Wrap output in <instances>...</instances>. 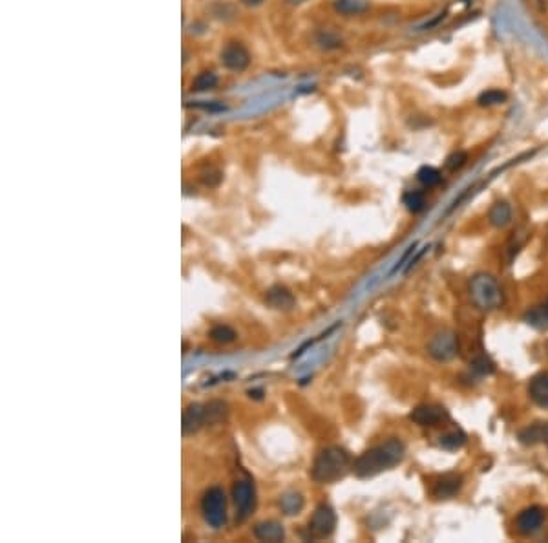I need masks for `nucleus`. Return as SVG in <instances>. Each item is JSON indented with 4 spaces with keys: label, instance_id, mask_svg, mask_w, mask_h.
I'll list each match as a JSON object with an SVG mask.
<instances>
[{
    "label": "nucleus",
    "instance_id": "f257e3e1",
    "mask_svg": "<svg viewBox=\"0 0 548 543\" xmlns=\"http://www.w3.org/2000/svg\"><path fill=\"white\" fill-rule=\"evenodd\" d=\"M404 454H406V446L402 441L391 437L358 455L353 461V474L360 479L375 478L380 472L397 467L404 459Z\"/></svg>",
    "mask_w": 548,
    "mask_h": 543
},
{
    "label": "nucleus",
    "instance_id": "f03ea898",
    "mask_svg": "<svg viewBox=\"0 0 548 543\" xmlns=\"http://www.w3.org/2000/svg\"><path fill=\"white\" fill-rule=\"evenodd\" d=\"M349 470H353V459L349 452L342 446H328L320 450V454L314 458L311 478L316 483L329 485L346 478Z\"/></svg>",
    "mask_w": 548,
    "mask_h": 543
},
{
    "label": "nucleus",
    "instance_id": "7ed1b4c3",
    "mask_svg": "<svg viewBox=\"0 0 548 543\" xmlns=\"http://www.w3.org/2000/svg\"><path fill=\"white\" fill-rule=\"evenodd\" d=\"M468 291L473 304L483 311H493L503 304V291L492 275L477 273L470 280Z\"/></svg>",
    "mask_w": 548,
    "mask_h": 543
},
{
    "label": "nucleus",
    "instance_id": "20e7f679",
    "mask_svg": "<svg viewBox=\"0 0 548 543\" xmlns=\"http://www.w3.org/2000/svg\"><path fill=\"white\" fill-rule=\"evenodd\" d=\"M203 518L212 529H221L227 523V497L223 488L212 487L203 494L202 500Z\"/></svg>",
    "mask_w": 548,
    "mask_h": 543
},
{
    "label": "nucleus",
    "instance_id": "39448f33",
    "mask_svg": "<svg viewBox=\"0 0 548 543\" xmlns=\"http://www.w3.org/2000/svg\"><path fill=\"white\" fill-rule=\"evenodd\" d=\"M337 529V514H335L333 507L322 505L316 507V511L311 516L309 525H307V532L309 538L313 539H325Z\"/></svg>",
    "mask_w": 548,
    "mask_h": 543
},
{
    "label": "nucleus",
    "instance_id": "423d86ee",
    "mask_svg": "<svg viewBox=\"0 0 548 543\" xmlns=\"http://www.w3.org/2000/svg\"><path fill=\"white\" fill-rule=\"evenodd\" d=\"M232 500L236 505V518L238 521H245L256 509V488L251 479H239L232 487Z\"/></svg>",
    "mask_w": 548,
    "mask_h": 543
},
{
    "label": "nucleus",
    "instance_id": "0eeeda50",
    "mask_svg": "<svg viewBox=\"0 0 548 543\" xmlns=\"http://www.w3.org/2000/svg\"><path fill=\"white\" fill-rule=\"evenodd\" d=\"M409 419L415 425L424 426V428L430 426L431 428V426H439L444 421H448L450 415H448V410L441 406V404H421V406H417L409 413Z\"/></svg>",
    "mask_w": 548,
    "mask_h": 543
},
{
    "label": "nucleus",
    "instance_id": "6e6552de",
    "mask_svg": "<svg viewBox=\"0 0 548 543\" xmlns=\"http://www.w3.org/2000/svg\"><path fill=\"white\" fill-rule=\"evenodd\" d=\"M545 523V511L541 507L532 505L526 507L517 514L516 518V530L521 536H532L538 530H541Z\"/></svg>",
    "mask_w": 548,
    "mask_h": 543
},
{
    "label": "nucleus",
    "instance_id": "1a4fd4ad",
    "mask_svg": "<svg viewBox=\"0 0 548 543\" xmlns=\"http://www.w3.org/2000/svg\"><path fill=\"white\" fill-rule=\"evenodd\" d=\"M221 62L227 70L230 71H244L251 64V53L247 48L239 43H229L221 50Z\"/></svg>",
    "mask_w": 548,
    "mask_h": 543
},
{
    "label": "nucleus",
    "instance_id": "9d476101",
    "mask_svg": "<svg viewBox=\"0 0 548 543\" xmlns=\"http://www.w3.org/2000/svg\"><path fill=\"white\" fill-rule=\"evenodd\" d=\"M428 352L437 361H450L457 355V337L450 331H442L431 338Z\"/></svg>",
    "mask_w": 548,
    "mask_h": 543
},
{
    "label": "nucleus",
    "instance_id": "9b49d317",
    "mask_svg": "<svg viewBox=\"0 0 548 543\" xmlns=\"http://www.w3.org/2000/svg\"><path fill=\"white\" fill-rule=\"evenodd\" d=\"M463 487V476L459 474H444L433 481L431 487V496L435 500H450Z\"/></svg>",
    "mask_w": 548,
    "mask_h": 543
},
{
    "label": "nucleus",
    "instance_id": "f8f14e48",
    "mask_svg": "<svg viewBox=\"0 0 548 543\" xmlns=\"http://www.w3.org/2000/svg\"><path fill=\"white\" fill-rule=\"evenodd\" d=\"M206 426L205 404H188L183 412V436H192L197 430Z\"/></svg>",
    "mask_w": 548,
    "mask_h": 543
},
{
    "label": "nucleus",
    "instance_id": "ddd939ff",
    "mask_svg": "<svg viewBox=\"0 0 548 543\" xmlns=\"http://www.w3.org/2000/svg\"><path fill=\"white\" fill-rule=\"evenodd\" d=\"M254 538L258 542H269V543H278L286 538V529L283 525L276 520H267L262 521L254 527L253 530Z\"/></svg>",
    "mask_w": 548,
    "mask_h": 543
},
{
    "label": "nucleus",
    "instance_id": "4468645a",
    "mask_svg": "<svg viewBox=\"0 0 548 543\" xmlns=\"http://www.w3.org/2000/svg\"><path fill=\"white\" fill-rule=\"evenodd\" d=\"M295 295L283 286L271 287L265 295V304L272 309H278V311H289V309L295 308Z\"/></svg>",
    "mask_w": 548,
    "mask_h": 543
},
{
    "label": "nucleus",
    "instance_id": "2eb2a0df",
    "mask_svg": "<svg viewBox=\"0 0 548 543\" xmlns=\"http://www.w3.org/2000/svg\"><path fill=\"white\" fill-rule=\"evenodd\" d=\"M528 395L538 406L548 410V371H539L530 379Z\"/></svg>",
    "mask_w": 548,
    "mask_h": 543
},
{
    "label": "nucleus",
    "instance_id": "dca6fc26",
    "mask_svg": "<svg viewBox=\"0 0 548 543\" xmlns=\"http://www.w3.org/2000/svg\"><path fill=\"white\" fill-rule=\"evenodd\" d=\"M278 505H280V511L286 516H298L304 511L305 501L300 492H286L283 496H280Z\"/></svg>",
    "mask_w": 548,
    "mask_h": 543
},
{
    "label": "nucleus",
    "instance_id": "f3484780",
    "mask_svg": "<svg viewBox=\"0 0 548 543\" xmlns=\"http://www.w3.org/2000/svg\"><path fill=\"white\" fill-rule=\"evenodd\" d=\"M488 220L493 227H506L512 220V207L506 202L493 203L492 209L488 211Z\"/></svg>",
    "mask_w": 548,
    "mask_h": 543
},
{
    "label": "nucleus",
    "instance_id": "a211bd4d",
    "mask_svg": "<svg viewBox=\"0 0 548 543\" xmlns=\"http://www.w3.org/2000/svg\"><path fill=\"white\" fill-rule=\"evenodd\" d=\"M333 6L338 13L346 15V17L362 15L370 10V2L367 0H335Z\"/></svg>",
    "mask_w": 548,
    "mask_h": 543
},
{
    "label": "nucleus",
    "instance_id": "6ab92c4d",
    "mask_svg": "<svg viewBox=\"0 0 548 543\" xmlns=\"http://www.w3.org/2000/svg\"><path fill=\"white\" fill-rule=\"evenodd\" d=\"M466 434H464L461 428H454V430L450 432H446V434H442L441 437H439V446L444 450H459L463 448L464 445H466Z\"/></svg>",
    "mask_w": 548,
    "mask_h": 543
},
{
    "label": "nucleus",
    "instance_id": "aec40b11",
    "mask_svg": "<svg viewBox=\"0 0 548 543\" xmlns=\"http://www.w3.org/2000/svg\"><path fill=\"white\" fill-rule=\"evenodd\" d=\"M229 406L223 401H211L205 404V419L206 425H218L227 417Z\"/></svg>",
    "mask_w": 548,
    "mask_h": 543
},
{
    "label": "nucleus",
    "instance_id": "412c9836",
    "mask_svg": "<svg viewBox=\"0 0 548 543\" xmlns=\"http://www.w3.org/2000/svg\"><path fill=\"white\" fill-rule=\"evenodd\" d=\"M417 179L422 183V185H424V187L433 188V187H437V185H441V181H442L441 170H437L435 167H430V165H424V167H421V169H419Z\"/></svg>",
    "mask_w": 548,
    "mask_h": 543
},
{
    "label": "nucleus",
    "instance_id": "4be33fe9",
    "mask_svg": "<svg viewBox=\"0 0 548 543\" xmlns=\"http://www.w3.org/2000/svg\"><path fill=\"white\" fill-rule=\"evenodd\" d=\"M209 337H211L212 342H216V344H230V342H234L236 341V331L230 326H223V324H220V326H214V328L209 331Z\"/></svg>",
    "mask_w": 548,
    "mask_h": 543
},
{
    "label": "nucleus",
    "instance_id": "5701e85b",
    "mask_svg": "<svg viewBox=\"0 0 548 543\" xmlns=\"http://www.w3.org/2000/svg\"><path fill=\"white\" fill-rule=\"evenodd\" d=\"M216 85H218V75L214 71H202L192 81V90L194 92H209V90L216 88Z\"/></svg>",
    "mask_w": 548,
    "mask_h": 543
},
{
    "label": "nucleus",
    "instance_id": "b1692460",
    "mask_svg": "<svg viewBox=\"0 0 548 543\" xmlns=\"http://www.w3.org/2000/svg\"><path fill=\"white\" fill-rule=\"evenodd\" d=\"M506 99H508V94H506V92L492 88V90H486V92H483V94L479 95L477 103L479 106H496V104L505 103Z\"/></svg>",
    "mask_w": 548,
    "mask_h": 543
},
{
    "label": "nucleus",
    "instance_id": "393cba45",
    "mask_svg": "<svg viewBox=\"0 0 548 543\" xmlns=\"http://www.w3.org/2000/svg\"><path fill=\"white\" fill-rule=\"evenodd\" d=\"M402 202L412 212H421L426 209V198L421 191H408L402 196Z\"/></svg>",
    "mask_w": 548,
    "mask_h": 543
},
{
    "label": "nucleus",
    "instance_id": "a878e982",
    "mask_svg": "<svg viewBox=\"0 0 548 543\" xmlns=\"http://www.w3.org/2000/svg\"><path fill=\"white\" fill-rule=\"evenodd\" d=\"M519 441L523 445H535L541 443V422H534V425L526 426L519 432Z\"/></svg>",
    "mask_w": 548,
    "mask_h": 543
},
{
    "label": "nucleus",
    "instance_id": "bb28decb",
    "mask_svg": "<svg viewBox=\"0 0 548 543\" xmlns=\"http://www.w3.org/2000/svg\"><path fill=\"white\" fill-rule=\"evenodd\" d=\"M466 161H468V154L463 152V150H457V152H454V154H450L448 158H446V169L455 172V170L463 169L464 165H466Z\"/></svg>",
    "mask_w": 548,
    "mask_h": 543
},
{
    "label": "nucleus",
    "instance_id": "cd10ccee",
    "mask_svg": "<svg viewBox=\"0 0 548 543\" xmlns=\"http://www.w3.org/2000/svg\"><path fill=\"white\" fill-rule=\"evenodd\" d=\"M472 368L475 371H479V373H483V375H488V373H493L496 371V366H493V362L488 359L486 355H479L475 357L472 361Z\"/></svg>",
    "mask_w": 548,
    "mask_h": 543
},
{
    "label": "nucleus",
    "instance_id": "c85d7f7f",
    "mask_svg": "<svg viewBox=\"0 0 548 543\" xmlns=\"http://www.w3.org/2000/svg\"><path fill=\"white\" fill-rule=\"evenodd\" d=\"M318 43L322 44L323 48H338V46H340V44H342V41H340V39H338L337 35H333V33L323 32V33H320Z\"/></svg>",
    "mask_w": 548,
    "mask_h": 543
},
{
    "label": "nucleus",
    "instance_id": "c756f323",
    "mask_svg": "<svg viewBox=\"0 0 548 543\" xmlns=\"http://www.w3.org/2000/svg\"><path fill=\"white\" fill-rule=\"evenodd\" d=\"M415 247H417V244H413V245H409V247H408V251H406V253H404V254H402V258H400V260H398V262H397V266H395V267H393V271H391V275H393V273H397V271H398V269H402V266H404V262H406V260H408V258H409V254H412V253H413V251H415Z\"/></svg>",
    "mask_w": 548,
    "mask_h": 543
},
{
    "label": "nucleus",
    "instance_id": "7c9ffc66",
    "mask_svg": "<svg viewBox=\"0 0 548 543\" xmlns=\"http://www.w3.org/2000/svg\"><path fill=\"white\" fill-rule=\"evenodd\" d=\"M541 443L548 448V422H541Z\"/></svg>",
    "mask_w": 548,
    "mask_h": 543
},
{
    "label": "nucleus",
    "instance_id": "2f4dec72",
    "mask_svg": "<svg viewBox=\"0 0 548 543\" xmlns=\"http://www.w3.org/2000/svg\"><path fill=\"white\" fill-rule=\"evenodd\" d=\"M241 2H244V4H247V6H260L263 2V0H241Z\"/></svg>",
    "mask_w": 548,
    "mask_h": 543
},
{
    "label": "nucleus",
    "instance_id": "473e14b6",
    "mask_svg": "<svg viewBox=\"0 0 548 543\" xmlns=\"http://www.w3.org/2000/svg\"><path fill=\"white\" fill-rule=\"evenodd\" d=\"M287 4H293V6H300L304 4V2H307V0H286Z\"/></svg>",
    "mask_w": 548,
    "mask_h": 543
},
{
    "label": "nucleus",
    "instance_id": "72a5a7b5",
    "mask_svg": "<svg viewBox=\"0 0 548 543\" xmlns=\"http://www.w3.org/2000/svg\"><path fill=\"white\" fill-rule=\"evenodd\" d=\"M541 309H543V313H545V319H547V322H548V302H547V304H545V305H543V308H541Z\"/></svg>",
    "mask_w": 548,
    "mask_h": 543
}]
</instances>
